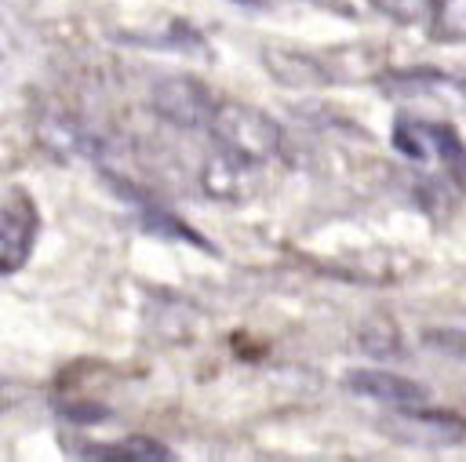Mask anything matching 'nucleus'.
I'll use <instances>...</instances> for the list:
<instances>
[{
	"label": "nucleus",
	"mask_w": 466,
	"mask_h": 462,
	"mask_svg": "<svg viewBox=\"0 0 466 462\" xmlns=\"http://www.w3.org/2000/svg\"><path fill=\"white\" fill-rule=\"evenodd\" d=\"M422 346H430L441 357L466 360V327H426L422 331Z\"/></svg>",
	"instance_id": "obj_13"
},
{
	"label": "nucleus",
	"mask_w": 466,
	"mask_h": 462,
	"mask_svg": "<svg viewBox=\"0 0 466 462\" xmlns=\"http://www.w3.org/2000/svg\"><path fill=\"white\" fill-rule=\"evenodd\" d=\"M36 240V218L25 207L0 204V273H15L33 255Z\"/></svg>",
	"instance_id": "obj_5"
},
{
	"label": "nucleus",
	"mask_w": 466,
	"mask_h": 462,
	"mask_svg": "<svg viewBox=\"0 0 466 462\" xmlns=\"http://www.w3.org/2000/svg\"><path fill=\"white\" fill-rule=\"evenodd\" d=\"M251 164H244V160H237V156H229V153H215L208 164H204V189L211 193V196H218V200H240L248 189H244V171H248Z\"/></svg>",
	"instance_id": "obj_8"
},
{
	"label": "nucleus",
	"mask_w": 466,
	"mask_h": 462,
	"mask_svg": "<svg viewBox=\"0 0 466 462\" xmlns=\"http://www.w3.org/2000/svg\"><path fill=\"white\" fill-rule=\"evenodd\" d=\"M426 22L437 44H462L466 40V0H430Z\"/></svg>",
	"instance_id": "obj_10"
},
{
	"label": "nucleus",
	"mask_w": 466,
	"mask_h": 462,
	"mask_svg": "<svg viewBox=\"0 0 466 462\" xmlns=\"http://www.w3.org/2000/svg\"><path fill=\"white\" fill-rule=\"evenodd\" d=\"M262 58H266L269 73H273L277 80H284V84L306 87V84H320V80H324V69H320V65H317L313 58L299 55V51H284V47H266V51H262Z\"/></svg>",
	"instance_id": "obj_9"
},
{
	"label": "nucleus",
	"mask_w": 466,
	"mask_h": 462,
	"mask_svg": "<svg viewBox=\"0 0 466 462\" xmlns=\"http://www.w3.org/2000/svg\"><path fill=\"white\" fill-rule=\"evenodd\" d=\"M346 386L368 400H379V404H390V407H415V404H426V386H419L415 378H404V375H393V371H382V367H357L346 375Z\"/></svg>",
	"instance_id": "obj_4"
},
{
	"label": "nucleus",
	"mask_w": 466,
	"mask_h": 462,
	"mask_svg": "<svg viewBox=\"0 0 466 462\" xmlns=\"http://www.w3.org/2000/svg\"><path fill=\"white\" fill-rule=\"evenodd\" d=\"M142 229L146 233H153V236H164V240H186V244H193V247H208V240H200L186 222H178L175 215H167L164 207H142ZM211 251V247H208Z\"/></svg>",
	"instance_id": "obj_11"
},
{
	"label": "nucleus",
	"mask_w": 466,
	"mask_h": 462,
	"mask_svg": "<svg viewBox=\"0 0 466 462\" xmlns=\"http://www.w3.org/2000/svg\"><path fill=\"white\" fill-rule=\"evenodd\" d=\"M357 342L371 357H397L400 353V335H397V327L390 320H368L357 331Z\"/></svg>",
	"instance_id": "obj_12"
},
{
	"label": "nucleus",
	"mask_w": 466,
	"mask_h": 462,
	"mask_svg": "<svg viewBox=\"0 0 466 462\" xmlns=\"http://www.w3.org/2000/svg\"><path fill=\"white\" fill-rule=\"evenodd\" d=\"M400 415H404L411 426H419L422 437L433 440V444H459V440L466 437V418H462L459 411L415 404V407H400Z\"/></svg>",
	"instance_id": "obj_7"
},
{
	"label": "nucleus",
	"mask_w": 466,
	"mask_h": 462,
	"mask_svg": "<svg viewBox=\"0 0 466 462\" xmlns=\"http://www.w3.org/2000/svg\"><path fill=\"white\" fill-rule=\"evenodd\" d=\"M84 458H102V462H171L175 451L153 437H127L113 444H87L80 451Z\"/></svg>",
	"instance_id": "obj_6"
},
{
	"label": "nucleus",
	"mask_w": 466,
	"mask_h": 462,
	"mask_svg": "<svg viewBox=\"0 0 466 462\" xmlns=\"http://www.w3.org/2000/svg\"><path fill=\"white\" fill-rule=\"evenodd\" d=\"M149 105L164 124L182 127V131H197V127H208L218 102L211 98V87L204 80H197L189 73H175V76H164L153 84Z\"/></svg>",
	"instance_id": "obj_3"
},
{
	"label": "nucleus",
	"mask_w": 466,
	"mask_h": 462,
	"mask_svg": "<svg viewBox=\"0 0 466 462\" xmlns=\"http://www.w3.org/2000/svg\"><path fill=\"white\" fill-rule=\"evenodd\" d=\"M208 131L222 153L237 156L251 167L277 156V149H280V124L248 102H218L208 120Z\"/></svg>",
	"instance_id": "obj_1"
},
{
	"label": "nucleus",
	"mask_w": 466,
	"mask_h": 462,
	"mask_svg": "<svg viewBox=\"0 0 466 462\" xmlns=\"http://www.w3.org/2000/svg\"><path fill=\"white\" fill-rule=\"evenodd\" d=\"M393 146L415 164H441L448 175L466 178V142L455 135L451 124L400 116L393 124Z\"/></svg>",
	"instance_id": "obj_2"
},
{
	"label": "nucleus",
	"mask_w": 466,
	"mask_h": 462,
	"mask_svg": "<svg viewBox=\"0 0 466 462\" xmlns=\"http://www.w3.org/2000/svg\"><path fill=\"white\" fill-rule=\"evenodd\" d=\"M375 11H382L386 18L400 22V25H411L419 18L430 15V0H368Z\"/></svg>",
	"instance_id": "obj_14"
}]
</instances>
